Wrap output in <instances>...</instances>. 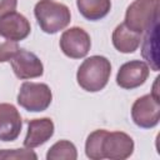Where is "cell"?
Segmentation results:
<instances>
[{
    "instance_id": "cell-14",
    "label": "cell",
    "mask_w": 160,
    "mask_h": 160,
    "mask_svg": "<svg viewBox=\"0 0 160 160\" xmlns=\"http://www.w3.org/2000/svg\"><path fill=\"white\" fill-rule=\"evenodd\" d=\"M141 55L154 71H159V21L145 31L141 40Z\"/></svg>"
},
{
    "instance_id": "cell-19",
    "label": "cell",
    "mask_w": 160,
    "mask_h": 160,
    "mask_svg": "<svg viewBox=\"0 0 160 160\" xmlns=\"http://www.w3.org/2000/svg\"><path fill=\"white\" fill-rule=\"evenodd\" d=\"M19 45L16 41L5 39L0 35V62H6L12 59V56L18 52Z\"/></svg>"
},
{
    "instance_id": "cell-1",
    "label": "cell",
    "mask_w": 160,
    "mask_h": 160,
    "mask_svg": "<svg viewBox=\"0 0 160 160\" xmlns=\"http://www.w3.org/2000/svg\"><path fill=\"white\" fill-rule=\"evenodd\" d=\"M111 64L101 55H92L86 58L78 69L76 80L80 88L89 92L102 90L110 79Z\"/></svg>"
},
{
    "instance_id": "cell-2",
    "label": "cell",
    "mask_w": 160,
    "mask_h": 160,
    "mask_svg": "<svg viewBox=\"0 0 160 160\" xmlns=\"http://www.w3.org/2000/svg\"><path fill=\"white\" fill-rule=\"evenodd\" d=\"M34 15L40 29L46 34H56L64 30L71 20L70 9L54 0H40L35 4Z\"/></svg>"
},
{
    "instance_id": "cell-5",
    "label": "cell",
    "mask_w": 160,
    "mask_h": 160,
    "mask_svg": "<svg viewBox=\"0 0 160 160\" xmlns=\"http://www.w3.org/2000/svg\"><path fill=\"white\" fill-rule=\"evenodd\" d=\"M131 119L141 129H151L160 120V102L156 90L135 100L131 108Z\"/></svg>"
},
{
    "instance_id": "cell-6",
    "label": "cell",
    "mask_w": 160,
    "mask_h": 160,
    "mask_svg": "<svg viewBox=\"0 0 160 160\" xmlns=\"http://www.w3.org/2000/svg\"><path fill=\"white\" fill-rule=\"evenodd\" d=\"M134 151V140L122 131L105 130L101 140V156L110 160H125Z\"/></svg>"
},
{
    "instance_id": "cell-8",
    "label": "cell",
    "mask_w": 160,
    "mask_h": 160,
    "mask_svg": "<svg viewBox=\"0 0 160 160\" xmlns=\"http://www.w3.org/2000/svg\"><path fill=\"white\" fill-rule=\"evenodd\" d=\"M150 68L145 61L131 60L122 64L116 74V84L126 90H132L142 85L149 78Z\"/></svg>"
},
{
    "instance_id": "cell-11",
    "label": "cell",
    "mask_w": 160,
    "mask_h": 160,
    "mask_svg": "<svg viewBox=\"0 0 160 160\" xmlns=\"http://www.w3.org/2000/svg\"><path fill=\"white\" fill-rule=\"evenodd\" d=\"M22 120L12 104L0 102V140L14 141L20 135Z\"/></svg>"
},
{
    "instance_id": "cell-18",
    "label": "cell",
    "mask_w": 160,
    "mask_h": 160,
    "mask_svg": "<svg viewBox=\"0 0 160 160\" xmlns=\"http://www.w3.org/2000/svg\"><path fill=\"white\" fill-rule=\"evenodd\" d=\"M0 159H14V160H29V159H32V160H36L38 159V155L29 148L26 149H5V150H0Z\"/></svg>"
},
{
    "instance_id": "cell-16",
    "label": "cell",
    "mask_w": 160,
    "mask_h": 160,
    "mask_svg": "<svg viewBox=\"0 0 160 160\" xmlns=\"http://www.w3.org/2000/svg\"><path fill=\"white\" fill-rule=\"evenodd\" d=\"M76 160L78 150L69 140H60L55 142L46 154V160Z\"/></svg>"
},
{
    "instance_id": "cell-15",
    "label": "cell",
    "mask_w": 160,
    "mask_h": 160,
    "mask_svg": "<svg viewBox=\"0 0 160 160\" xmlns=\"http://www.w3.org/2000/svg\"><path fill=\"white\" fill-rule=\"evenodd\" d=\"M76 6L86 20L98 21L109 14L111 0H76Z\"/></svg>"
},
{
    "instance_id": "cell-10",
    "label": "cell",
    "mask_w": 160,
    "mask_h": 160,
    "mask_svg": "<svg viewBox=\"0 0 160 160\" xmlns=\"http://www.w3.org/2000/svg\"><path fill=\"white\" fill-rule=\"evenodd\" d=\"M30 31V22L22 14L12 11L0 16V35L5 39L18 42L26 39Z\"/></svg>"
},
{
    "instance_id": "cell-20",
    "label": "cell",
    "mask_w": 160,
    "mask_h": 160,
    "mask_svg": "<svg viewBox=\"0 0 160 160\" xmlns=\"http://www.w3.org/2000/svg\"><path fill=\"white\" fill-rule=\"evenodd\" d=\"M18 6V0H0V16L15 11Z\"/></svg>"
},
{
    "instance_id": "cell-3",
    "label": "cell",
    "mask_w": 160,
    "mask_h": 160,
    "mask_svg": "<svg viewBox=\"0 0 160 160\" xmlns=\"http://www.w3.org/2000/svg\"><path fill=\"white\" fill-rule=\"evenodd\" d=\"M160 0H134L126 9L124 24L130 30L142 34L159 21Z\"/></svg>"
},
{
    "instance_id": "cell-9",
    "label": "cell",
    "mask_w": 160,
    "mask_h": 160,
    "mask_svg": "<svg viewBox=\"0 0 160 160\" xmlns=\"http://www.w3.org/2000/svg\"><path fill=\"white\" fill-rule=\"evenodd\" d=\"M10 61L15 76L20 80L39 78L44 74V65L41 60L34 52L25 49H19Z\"/></svg>"
},
{
    "instance_id": "cell-7",
    "label": "cell",
    "mask_w": 160,
    "mask_h": 160,
    "mask_svg": "<svg viewBox=\"0 0 160 160\" xmlns=\"http://www.w3.org/2000/svg\"><path fill=\"white\" fill-rule=\"evenodd\" d=\"M61 51L70 59L85 58L90 50L91 40L89 34L79 26H72L65 30L59 41Z\"/></svg>"
},
{
    "instance_id": "cell-4",
    "label": "cell",
    "mask_w": 160,
    "mask_h": 160,
    "mask_svg": "<svg viewBox=\"0 0 160 160\" xmlns=\"http://www.w3.org/2000/svg\"><path fill=\"white\" fill-rule=\"evenodd\" d=\"M52 101V92L44 82L25 81L18 94V104L28 111L40 112L46 110Z\"/></svg>"
},
{
    "instance_id": "cell-12",
    "label": "cell",
    "mask_w": 160,
    "mask_h": 160,
    "mask_svg": "<svg viewBox=\"0 0 160 160\" xmlns=\"http://www.w3.org/2000/svg\"><path fill=\"white\" fill-rule=\"evenodd\" d=\"M54 122L50 118L32 119L28 121V132L24 139V146L29 149L45 144L54 135Z\"/></svg>"
},
{
    "instance_id": "cell-13",
    "label": "cell",
    "mask_w": 160,
    "mask_h": 160,
    "mask_svg": "<svg viewBox=\"0 0 160 160\" xmlns=\"http://www.w3.org/2000/svg\"><path fill=\"white\" fill-rule=\"evenodd\" d=\"M112 45L122 54H130L138 50L141 42V34H138L125 26L124 22L119 24L112 31Z\"/></svg>"
},
{
    "instance_id": "cell-17",
    "label": "cell",
    "mask_w": 160,
    "mask_h": 160,
    "mask_svg": "<svg viewBox=\"0 0 160 160\" xmlns=\"http://www.w3.org/2000/svg\"><path fill=\"white\" fill-rule=\"evenodd\" d=\"M105 130L99 129L92 131L85 141V154L91 160H102L101 156V140Z\"/></svg>"
}]
</instances>
